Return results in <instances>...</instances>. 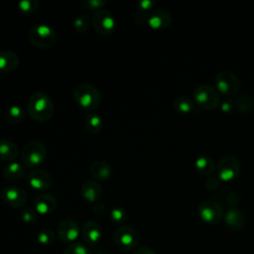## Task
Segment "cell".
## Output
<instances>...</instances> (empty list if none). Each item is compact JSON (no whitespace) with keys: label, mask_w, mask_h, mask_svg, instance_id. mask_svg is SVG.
<instances>
[{"label":"cell","mask_w":254,"mask_h":254,"mask_svg":"<svg viewBox=\"0 0 254 254\" xmlns=\"http://www.w3.org/2000/svg\"><path fill=\"white\" fill-rule=\"evenodd\" d=\"M27 110L32 119L44 122L53 116L54 103L47 93L36 91L29 98Z\"/></svg>","instance_id":"1"},{"label":"cell","mask_w":254,"mask_h":254,"mask_svg":"<svg viewBox=\"0 0 254 254\" xmlns=\"http://www.w3.org/2000/svg\"><path fill=\"white\" fill-rule=\"evenodd\" d=\"M73 97L82 109L89 112H92L100 103L99 90L88 83L77 85L73 90Z\"/></svg>","instance_id":"2"},{"label":"cell","mask_w":254,"mask_h":254,"mask_svg":"<svg viewBox=\"0 0 254 254\" xmlns=\"http://www.w3.org/2000/svg\"><path fill=\"white\" fill-rule=\"evenodd\" d=\"M47 158V148L44 143L38 140L28 142L21 151L23 164L28 168L40 167Z\"/></svg>","instance_id":"3"},{"label":"cell","mask_w":254,"mask_h":254,"mask_svg":"<svg viewBox=\"0 0 254 254\" xmlns=\"http://www.w3.org/2000/svg\"><path fill=\"white\" fill-rule=\"evenodd\" d=\"M28 38L30 42L38 48H49L56 42L55 30L47 24L34 25L29 33Z\"/></svg>","instance_id":"4"},{"label":"cell","mask_w":254,"mask_h":254,"mask_svg":"<svg viewBox=\"0 0 254 254\" xmlns=\"http://www.w3.org/2000/svg\"><path fill=\"white\" fill-rule=\"evenodd\" d=\"M193 99L197 105L211 110L220 104L219 92L209 84H200L193 91Z\"/></svg>","instance_id":"5"},{"label":"cell","mask_w":254,"mask_h":254,"mask_svg":"<svg viewBox=\"0 0 254 254\" xmlns=\"http://www.w3.org/2000/svg\"><path fill=\"white\" fill-rule=\"evenodd\" d=\"M113 238L118 248L124 251H131L135 249L139 243V235L137 231L127 225L118 227L114 232Z\"/></svg>","instance_id":"6"},{"label":"cell","mask_w":254,"mask_h":254,"mask_svg":"<svg viewBox=\"0 0 254 254\" xmlns=\"http://www.w3.org/2000/svg\"><path fill=\"white\" fill-rule=\"evenodd\" d=\"M214 83L217 91L226 96L234 95L238 91L240 85L238 77L229 70L218 72L215 76Z\"/></svg>","instance_id":"7"},{"label":"cell","mask_w":254,"mask_h":254,"mask_svg":"<svg viewBox=\"0 0 254 254\" xmlns=\"http://www.w3.org/2000/svg\"><path fill=\"white\" fill-rule=\"evenodd\" d=\"M91 23L96 32L101 35L112 34L116 26V21L112 13L104 8L93 13Z\"/></svg>","instance_id":"8"},{"label":"cell","mask_w":254,"mask_h":254,"mask_svg":"<svg viewBox=\"0 0 254 254\" xmlns=\"http://www.w3.org/2000/svg\"><path fill=\"white\" fill-rule=\"evenodd\" d=\"M239 172H240V163L236 157L231 155L221 158L216 168L217 177L224 182L233 180L238 176Z\"/></svg>","instance_id":"9"},{"label":"cell","mask_w":254,"mask_h":254,"mask_svg":"<svg viewBox=\"0 0 254 254\" xmlns=\"http://www.w3.org/2000/svg\"><path fill=\"white\" fill-rule=\"evenodd\" d=\"M197 214L202 221L215 224L218 223L222 218V207L215 201L207 200L199 204L197 208Z\"/></svg>","instance_id":"10"},{"label":"cell","mask_w":254,"mask_h":254,"mask_svg":"<svg viewBox=\"0 0 254 254\" xmlns=\"http://www.w3.org/2000/svg\"><path fill=\"white\" fill-rule=\"evenodd\" d=\"M3 200L14 208L23 207L27 201V192L24 189L16 186H6L1 191Z\"/></svg>","instance_id":"11"},{"label":"cell","mask_w":254,"mask_h":254,"mask_svg":"<svg viewBox=\"0 0 254 254\" xmlns=\"http://www.w3.org/2000/svg\"><path fill=\"white\" fill-rule=\"evenodd\" d=\"M57 232L63 242L73 243L79 235V226L75 220L66 218L60 222Z\"/></svg>","instance_id":"12"},{"label":"cell","mask_w":254,"mask_h":254,"mask_svg":"<svg viewBox=\"0 0 254 254\" xmlns=\"http://www.w3.org/2000/svg\"><path fill=\"white\" fill-rule=\"evenodd\" d=\"M27 182L36 190H47L52 187V177L44 170L36 169L27 175Z\"/></svg>","instance_id":"13"},{"label":"cell","mask_w":254,"mask_h":254,"mask_svg":"<svg viewBox=\"0 0 254 254\" xmlns=\"http://www.w3.org/2000/svg\"><path fill=\"white\" fill-rule=\"evenodd\" d=\"M172 22L171 14L165 9H155L151 11L147 17L146 23L155 30L167 28Z\"/></svg>","instance_id":"14"},{"label":"cell","mask_w":254,"mask_h":254,"mask_svg":"<svg viewBox=\"0 0 254 254\" xmlns=\"http://www.w3.org/2000/svg\"><path fill=\"white\" fill-rule=\"evenodd\" d=\"M34 206L37 213L47 215L56 209L57 199L50 193H41L34 199Z\"/></svg>","instance_id":"15"},{"label":"cell","mask_w":254,"mask_h":254,"mask_svg":"<svg viewBox=\"0 0 254 254\" xmlns=\"http://www.w3.org/2000/svg\"><path fill=\"white\" fill-rule=\"evenodd\" d=\"M80 193L86 201L96 202L102 194V187L94 180H87L81 185Z\"/></svg>","instance_id":"16"},{"label":"cell","mask_w":254,"mask_h":254,"mask_svg":"<svg viewBox=\"0 0 254 254\" xmlns=\"http://www.w3.org/2000/svg\"><path fill=\"white\" fill-rule=\"evenodd\" d=\"M81 234L83 237V240L88 245H96L101 237V230L100 226L92 220L86 221L81 229Z\"/></svg>","instance_id":"17"},{"label":"cell","mask_w":254,"mask_h":254,"mask_svg":"<svg viewBox=\"0 0 254 254\" xmlns=\"http://www.w3.org/2000/svg\"><path fill=\"white\" fill-rule=\"evenodd\" d=\"M224 221L230 229L235 231L242 230L245 226V217L237 208L229 209L224 216Z\"/></svg>","instance_id":"18"},{"label":"cell","mask_w":254,"mask_h":254,"mask_svg":"<svg viewBox=\"0 0 254 254\" xmlns=\"http://www.w3.org/2000/svg\"><path fill=\"white\" fill-rule=\"evenodd\" d=\"M19 64V57L11 51L0 52V71H13Z\"/></svg>","instance_id":"19"},{"label":"cell","mask_w":254,"mask_h":254,"mask_svg":"<svg viewBox=\"0 0 254 254\" xmlns=\"http://www.w3.org/2000/svg\"><path fill=\"white\" fill-rule=\"evenodd\" d=\"M19 155V149L17 145L6 139H0V160L13 162Z\"/></svg>","instance_id":"20"},{"label":"cell","mask_w":254,"mask_h":254,"mask_svg":"<svg viewBox=\"0 0 254 254\" xmlns=\"http://www.w3.org/2000/svg\"><path fill=\"white\" fill-rule=\"evenodd\" d=\"M90 173L96 180L105 181L112 176V168L103 161H95L90 166Z\"/></svg>","instance_id":"21"},{"label":"cell","mask_w":254,"mask_h":254,"mask_svg":"<svg viewBox=\"0 0 254 254\" xmlns=\"http://www.w3.org/2000/svg\"><path fill=\"white\" fill-rule=\"evenodd\" d=\"M2 174L3 177L10 182L17 181L24 176L25 167L19 162L13 161L4 167V169L2 170Z\"/></svg>","instance_id":"22"},{"label":"cell","mask_w":254,"mask_h":254,"mask_svg":"<svg viewBox=\"0 0 254 254\" xmlns=\"http://www.w3.org/2000/svg\"><path fill=\"white\" fill-rule=\"evenodd\" d=\"M25 115L26 111L21 106L14 104L6 109L4 113V118L10 124H18L24 120Z\"/></svg>","instance_id":"23"},{"label":"cell","mask_w":254,"mask_h":254,"mask_svg":"<svg viewBox=\"0 0 254 254\" xmlns=\"http://www.w3.org/2000/svg\"><path fill=\"white\" fill-rule=\"evenodd\" d=\"M85 129L91 134H97L103 126L101 117L95 112H89L84 119Z\"/></svg>","instance_id":"24"},{"label":"cell","mask_w":254,"mask_h":254,"mask_svg":"<svg viewBox=\"0 0 254 254\" xmlns=\"http://www.w3.org/2000/svg\"><path fill=\"white\" fill-rule=\"evenodd\" d=\"M195 168L200 175L210 176L215 169V165L210 157L201 156L195 160Z\"/></svg>","instance_id":"25"},{"label":"cell","mask_w":254,"mask_h":254,"mask_svg":"<svg viewBox=\"0 0 254 254\" xmlns=\"http://www.w3.org/2000/svg\"><path fill=\"white\" fill-rule=\"evenodd\" d=\"M173 106H174L175 111H177L178 113H183V114L190 113L194 108L192 100L190 97L185 96V95H181V96L177 97L174 100Z\"/></svg>","instance_id":"26"},{"label":"cell","mask_w":254,"mask_h":254,"mask_svg":"<svg viewBox=\"0 0 254 254\" xmlns=\"http://www.w3.org/2000/svg\"><path fill=\"white\" fill-rule=\"evenodd\" d=\"M237 111L239 112H249L254 106V102L249 95L241 94L235 98Z\"/></svg>","instance_id":"27"},{"label":"cell","mask_w":254,"mask_h":254,"mask_svg":"<svg viewBox=\"0 0 254 254\" xmlns=\"http://www.w3.org/2000/svg\"><path fill=\"white\" fill-rule=\"evenodd\" d=\"M90 18L87 15L77 16L73 20V28L77 33H85L90 26Z\"/></svg>","instance_id":"28"},{"label":"cell","mask_w":254,"mask_h":254,"mask_svg":"<svg viewBox=\"0 0 254 254\" xmlns=\"http://www.w3.org/2000/svg\"><path fill=\"white\" fill-rule=\"evenodd\" d=\"M37 240L42 245H51L55 242L56 235L50 229H42L37 234Z\"/></svg>","instance_id":"29"},{"label":"cell","mask_w":254,"mask_h":254,"mask_svg":"<svg viewBox=\"0 0 254 254\" xmlns=\"http://www.w3.org/2000/svg\"><path fill=\"white\" fill-rule=\"evenodd\" d=\"M64 254H91V252L86 245L80 242H73L65 248Z\"/></svg>","instance_id":"30"},{"label":"cell","mask_w":254,"mask_h":254,"mask_svg":"<svg viewBox=\"0 0 254 254\" xmlns=\"http://www.w3.org/2000/svg\"><path fill=\"white\" fill-rule=\"evenodd\" d=\"M39 0H21L18 2V8L25 14H31L39 8Z\"/></svg>","instance_id":"31"},{"label":"cell","mask_w":254,"mask_h":254,"mask_svg":"<svg viewBox=\"0 0 254 254\" xmlns=\"http://www.w3.org/2000/svg\"><path fill=\"white\" fill-rule=\"evenodd\" d=\"M110 219L116 223V224H123L125 221H126V218H127V214H126V211L124 208L122 207H113L111 210H110Z\"/></svg>","instance_id":"32"},{"label":"cell","mask_w":254,"mask_h":254,"mask_svg":"<svg viewBox=\"0 0 254 254\" xmlns=\"http://www.w3.org/2000/svg\"><path fill=\"white\" fill-rule=\"evenodd\" d=\"M21 218L25 223L34 224L38 219L37 211L31 207H24L21 210Z\"/></svg>","instance_id":"33"},{"label":"cell","mask_w":254,"mask_h":254,"mask_svg":"<svg viewBox=\"0 0 254 254\" xmlns=\"http://www.w3.org/2000/svg\"><path fill=\"white\" fill-rule=\"evenodd\" d=\"M221 109L225 113H233L237 111V106H236V101L235 98H232L228 96L221 102Z\"/></svg>","instance_id":"34"},{"label":"cell","mask_w":254,"mask_h":254,"mask_svg":"<svg viewBox=\"0 0 254 254\" xmlns=\"http://www.w3.org/2000/svg\"><path fill=\"white\" fill-rule=\"evenodd\" d=\"M106 2L104 0H84L82 2V6L85 9L88 10H100L103 9V7L105 6Z\"/></svg>","instance_id":"35"},{"label":"cell","mask_w":254,"mask_h":254,"mask_svg":"<svg viewBox=\"0 0 254 254\" xmlns=\"http://www.w3.org/2000/svg\"><path fill=\"white\" fill-rule=\"evenodd\" d=\"M218 185H219V181L216 177H209L205 183V187L210 190H215L218 187Z\"/></svg>","instance_id":"36"},{"label":"cell","mask_w":254,"mask_h":254,"mask_svg":"<svg viewBox=\"0 0 254 254\" xmlns=\"http://www.w3.org/2000/svg\"><path fill=\"white\" fill-rule=\"evenodd\" d=\"M92 211L96 216H103L105 214V207L101 203H96L92 207Z\"/></svg>","instance_id":"37"},{"label":"cell","mask_w":254,"mask_h":254,"mask_svg":"<svg viewBox=\"0 0 254 254\" xmlns=\"http://www.w3.org/2000/svg\"><path fill=\"white\" fill-rule=\"evenodd\" d=\"M239 201V196L235 193V192H229L227 194V202L230 204V205H236Z\"/></svg>","instance_id":"38"},{"label":"cell","mask_w":254,"mask_h":254,"mask_svg":"<svg viewBox=\"0 0 254 254\" xmlns=\"http://www.w3.org/2000/svg\"><path fill=\"white\" fill-rule=\"evenodd\" d=\"M134 254H156V252L149 247H140L134 251Z\"/></svg>","instance_id":"39"},{"label":"cell","mask_w":254,"mask_h":254,"mask_svg":"<svg viewBox=\"0 0 254 254\" xmlns=\"http://www.w3.org/2000/svg\"><path fill=\"white\" fill-rule=\"evenodd\" d=\"M96 254H110V253H108L106 251H98Z\"/></svg>","instance_id":"40"}]
</instances>
